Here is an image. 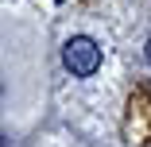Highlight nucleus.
Listing matches in <instances>:
<instances>
[{
  "label": "nucleus",
  "instance_id": "obj_1",
  "mask_svg": "<svg viewBox=\"0 0 151 147\" xmlns=\"http://www.w3.org/2000/svg\"><path fill=\"white\" fill-rule=\"evenodd\" d=\"M62 62H66V70L74 77H89V74H97V66H101V47L89 35H74L62 47Z\"/></svg>",
  "mask_w": 151,
  "mask_h": 147
},
{
  "label": "nucleus",
  "instance_id": "obj_2",
  "mask_svg": "<svg viewBox=\"0 0 151 147\" xmlns=\"http://www.w3.org/2000/svg\"><path fill=\"white\" fill-rule=\"evenodd\" d=\"M147 62H151V39H147Z\"/></svg>",
  "mask_w": 151,
  "mask_h": 147
},
{
  "label": "nucleus",
  "instance_id": "obj_3",
  "mask_svg": "<svg viewBox=\"0 0 151 147\" xmlns=\"http://www.w3.org/2000/svg\"><path fill=\"white\" fill-rule=\"evenodd\" d=\"M0 147H4V139H0Z\"/></svg>",
  "mask_w": 151,
  "mask_h": 147
}]
</instances>
